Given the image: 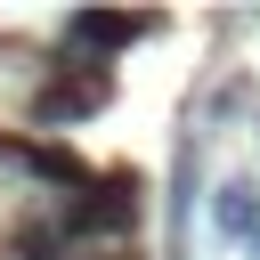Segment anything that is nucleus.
Masks as SVG:
<instances>
[{
  "label": "nucleus",
  "instance_id": "nucleus-7",
  "mask_svg": "<svg viewBox=\"0 0 260 260\" xmlns=\"http://www.w3.org/2000/svg\"><path fill=\"white\" fill-rule=\"evenodd\" d=\"M106 260H114V252H106Z\"/></svg>",
  "mask_w": 260,
  "mask_h": 260
},
{
  "label": "nucleus",
  "instance_id": "nucleus-6",
  "mask_svg": "<svg viewBox=\"0 0 260 260\" xmlns=\"http://www.w3.org/2000/svg\"><path fill=\"white\" fill-rule=\"evenodd\" d=\"M252 260H260V236H252Z\"/></svg>",
  "mask_w": 260,
  "mask_h": 260
},
{
  "label": "nucleus",
  "instance_id": "nucleus-5",
  "mask_svg": "<svg viewBox=\"0 0 260 260\" xmlns=\"http://www.w3.org/2000/svg\"><path fill=\"white\" fill-rule=\"evenodd\" d=\"M16 260H65V228H57V219L16 228Z\"/></svg>",
  "mask_w": 260,
  "mask_h": 260
},
{
  "label": "nucleus",
  "instance_id": "nucleus-3",
  "mask_svg": "<svg viewBox=\"0 0 260 260\" xmlns=\"http://www.w3.org/2000/svg\"><path fill=\"white\" fill-rule=\"evenodd\" d=\"M138 32H146V16H98V8L65 16V41H81V49H130Z\"/></svg>",
  "mask_w": 260,
  "mask_h": 260
},
{
  "label": "nucleus",
  "instance_id": "nucleus-2",
  "mask_svg": "<svg viewBox=\"0 0 260 260\" xmlns=\"http://www.w3.org/2000/svg\"><path fill=\"white\" fill-rule=\"evenodd\" d=\"M98 106H106V73H73V81L49 73V81L32 89V122H41V130H49V122H73V114H98Z\"/></svg>",
  "mask_w": 260,
  "mask_h": 260
},
{
  "label": "nucleus",
  "instance_id": "nucleus-4",
  "mask_svg": "<svg viewBox=\"0 0 260 260\" xmlns=\"http://www.w3.org/2000/svg\"><path fill=\"white\" fill-rule=\"evenodd\" d=\"M211 219H219V236H260V203H252V187H219V203H211Z\"/></svg>",
  "mask_w": 260,
  "mask_h": 260
},
{
  "label": "nucleus",
  "instance_id": "nucleus-1",
  "mask_svg": "<svg viewBox=\"0 0 260 260\" xmlns=\"http://www.w3.org/2000/svg\"><path fill=\"white\" fill-rule=\"evenodd\" d=\"M138 195H146V187H138L130 171H114V179H89V187H81V195L57 211L65 244H73V236H130V228H138V211H146Z\"/></svg>",
  "mask_w": 260,
  "mask_h": 260
}]
</instances>
